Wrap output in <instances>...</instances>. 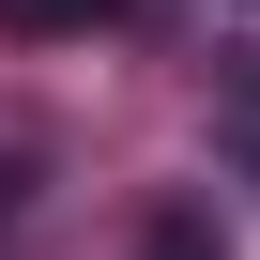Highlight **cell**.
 <instances>
[{
  "label": "cell",
  "mask_w": 260,
  "mask_h": 260,
  "mask_svg": "<svg viewBox=\"0 0 260 260\" xmlns=\"http://www.w3.org/2000/svg\"><path fill=\"white\" fill-rule=\"evenodd\" d=\"M122 0H0V31H107Z\"/></svg>",
  "instance_id": "1"
},
{
  "label": "cell",
  "mask_w": 260,
  "mask_h": 260,
  "mask_svg": "<svg viewBox=\"0 0 260 260\" xmlns=\"http://www.w3.org/2000/svg\"><path fill=\"white\" fill-rule=\"evenodd\" d=\"M153 260H214V245H199V230H169V245H153Z\"/></svg>",
  "instance_id": "2"
},
{
  "label": "cell",
  "mask_w": 260,
  "mask_h": 260,
  "mask_svg": "<svg viewBox=\"0 0 260 260\" xmlns=\"http://www.w3.org/2000/svg\"><path fill=\"white\" fill-rule=\"evenodd\" d=\"M0 199H16V169H0Z\"/></svg>",
  "instance_id": "3"
}]
</instances>
